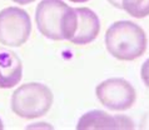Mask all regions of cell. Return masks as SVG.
<instances>
[{"label": "cell", "mask_w": 149, "mask_h": 130, "mask_svg": "<svg viewBox=\"0 0 149 130\" xmlns=\"http://www.w3.org/2000/svg\"><path fill=\"white\" fill-rule=\"evenodd\" d=\"M147 34L138 24L128 20L115 22L105 33V47L113 58L132 61L140 58L147 50Z\"/></svg>", "instance_id": "cell-1"}, {"label": "cell", "mask_w": 149, "mask_h": 130, "mask_svg": "<svg viewBox=\"0 0 149 130\" xmlns=\"http://www.w3.org/2000/svg\"><path fill=\"white\" fill-rule=\"evenodd\" d=\"M52 90L41 83L20 85L11 96V110L23 119H36L47 115L53 105Z\"/></svg>", "instance_id": "cell-2"}, {"label": "cell", "mask_w": 149, "mask_h": 130, "mask_svg": "<svg viewBox=\"0 0 149 130\" xmlns=\"http://www.w3.org/2000/svg\"><path fill=\"white\" fill-rule=\"evenodd\" d=\"M31 33L29 14L16 6L5 8L0 11V44L5 47H22Z\"/></svg>", "instance_id": "cell-3"}, {"label": "cell", "mask_w": 149, "mask_h": 130, "mask_svg": "<svg viewBox=\"0 0 149 130\" xmlns=\"http://www.w3.org/2000/svg\"><path fill=\"white\" fill-rule=\"evenodd\" d=\"M99 103L114 111H124L134 105L136 93L133 85L122 78H111L95 88Z\"/></svg>", "instance_id": "cell-4"}, {"label": "cell", "mask_w": 149, "mask_h": 130, "mask_svg": "<svg viewBox=\"0 0 149 130\" xmlns=\"http://www.w3.org/2000/svg\"><path fill=\"white\" fill-rule=\"evenodd\" d=\"M70 6L63 0H41L35 10V22L41 35L52 40H63L61 28Z\"/></svg>", "instance_id": "cell-5"}, {"label": "cell", "mask_w": 149, "mask_h": 130, "mask_svg": "<svg viewBox=\"0 0 149 130\" xmlns=\"http://www.w3.org/2000/svg\"><path fill=\"white\" fill-rule=\"evenodd\" d=\"M78 130H100V129H134V124L125 115H109L102 110L85 113L78 121Z\"/></svg>", "instance_id": "cell-6"}, {"label": "cell", "mask_w": 149, "mask_h": 130, "mask_svg": "<svg viewBox=\"0 0 149 130\" xmlns=\"http://www.w3.org/2000/svg\"><path fill=\"white\" fill-rule=\"evenodd\" d=\"M78 15V28L69 41L77 45H86L97 39L100 31V20L89 8H75Z\"/></svg>", "instance_id": "cell-7"}, {"label": "cell", "mask_w": 149, "mask_h": 130, "mask_svg": "<svg viewBox=\"0 0 149 130\" xmlns=\"http://www.w3.org/2000/svg\"><path fill=\"white\" fill-rule=\"evenodd\" d=\"M23 78V64L19 56L9 49L0 48V89L18 85Z\"/></svg>", "instance_id": "cell-8"}, {"label": "cell", "mask_w": 149, "mask_h": 130, "mask_svg": "<svg viewBox=\"0 0 149 130\" xmlns=\"http://www.w3.org/2000/svg\"><path fill=\"white\" fill-rule=\"evenodd\" d=\"M122 9L136 19L149 15V0H122Z\"/></svg>", "instance_id": "cell-9"}, {"label": "cell", "mask_w": 149, "mask_h": 130, "mask_svg": "<svg viewBox=\"0 0 149 130\" xmlns=\"http://www.w3.org/2000/svg\"><path fill=\"white\" fill-rule=\"evenodd\" d=\"M140 76H142L143 83L149 88V59L143 63L142 70H140Z\"/></svg>", "instance_id": "cell-10"}, {"label": "cell", "mask_w": 149, "mask_h": 130, "mask_svg": "<svg viewBox=\"0 0 149 130\" xmlns=\"http://www.w3.org/2000/svg\"><path fill=\"white\" fill-rule=\"evenodd\" d=\"M110 5H113L117 9H122V0H108Z\"/></svg>", "instance_id": "cell-11"}, {"label": "cell", "mask_w": 149, "mask_h": 130, "mask_svg": "<svg viewBox=\"0 0 149 130\" xmlns=\"http://www.w3.org/2000/svg\"><path fill=\"white\" fill-rule=\"evenodd\" d=\"M13 1L16 4H20V5H26V4H30L33 1H35V0H13Z\"/></svg>", "instance_id": "cell-12"}, {"label": "cell", "mask_w": 149, "mask_h": 130, "mask_svg": "<svg viewBox=\"0 0 149 130\" xmlns=\"http://www.w3.org/2000/svg\"><path fill=\"white\" fill-rule=\"evenodd\" d=\"M69 1H72V3H77V4H80V3H86V1H89V0H69Z\"/></svg>", "instance_id": "cell-13"}, {"label": "cell", "mask_w": 149, "mask_h": 130, "mask_svg": "<svg viewBox=\"0 0 149 130\" xmlns=\"http://www.w3.org/2000/svg\"><path fill=\"white\" fill-rule=\"evenodd\" d=\"M1 129H4V125H3V121L0 120V130H1Z\"/></svg>", "instance_id": "cell-14"}]
</instances>
